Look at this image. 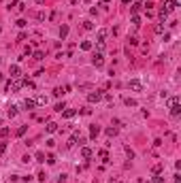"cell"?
<instances>
[{
  "label": "cell",
  "instance_id": "cell-25",
  "mask_svg": "<svg viewBox=\"0 0 181 183\" xmlns=\"http://www.w3.org/2000/svg\"><path fill=\"white\" fill-rule=\"evenodd\" d=\"M83 28H85V30H92V28H94V24H92L90 19H85V21H83Z\"/></svg>",
  "mask_w": 181,
  "mask_h": 183
},
{
  "label": "cell",
  "instance_id": "cell-19",
  "mask_svg": "<svg viewBox=\"0 0 181 183\" xmlns=\"http://www.w3.org/2000/svg\"><path fill=\"white\" fill-rule=\"evenodd\" d=\"M26 130H28V126H19V128H17V136H24Z\"/></svg>",
  "mask_w": 181,
  "mask_h": 183
},
{
  "label": "cell",
  "instance_id": "cell-22",
  "mask_svg": "<svg viewBox=\"0 0 181 183\" xmlns=\"http://www.w3.org/2000/svg\"><path fill=\"white\" fill-rule=\"evenodd\" d=\"M36 162H40V164L45 162V153H43V151H38V153H36Z\"/></svg>",
  "mask_w": 181,
  "mask_h": 183
},
{
  "label": "cell",
  "instance_id": "cell-9",
  "mask_svg": "<svg viewBox=\"0 0 181 183\" xmlns=\"http://www.w3.org/2000/svg\"><path fill=\"white\" fill-rule=\"evenodd\" d=\"M105 38H107V30L102 28V30H98V34H96V41H98V43H105Z\"/></svg>",
  "mask_w": 181,
  "mask_h": 183
},
{
  "label": "cell",
  "instance_id": "cell-3",
  "mask_svg": "<svg viewBox=\"0 0 181 183\" xmlns=\"http://www.w3.org/2000/svg\"><path fill=\"white\" fill-rule=\"evenodd\" d=\"M102 96H105V92L102 90H96V92H90L88 94V102H100Z\"/></svg>",
  "mask_w": 181,
  "mask_h": 183
},
{
  "label": "cell",
  "instance_id": "cell-15",
  "mask_svg": "<svg viewBox=\"0 0 181 183\" xmlns=\"http://www.w3.org/2000/svg\"><path fill=\"white\" fill-rule=\"evenodd\" d=\"M7 115H9V117H15V115H17V106H9V109H7Z\"/></svg>",
  "mask_w": 181,
  "mask_h": 183
},
{
  "label": "cell",
  "instance_id": "cell-30",
  "mask_svg": "<svg viewBox=\"0 0 181 183\" xmlns=\"http://www.w3.org/2000/svg\"><path fill=\"white\" fill-rule=\"evenodd\" d=\"M0 136L7 138V136H9V128H0Z\"/></svg>",
  "mask_w": 181,
  "mask_h": 183
},
{
  "label": "cell",
  "instance_id": "cell-43",
  "mask_svg": "<svg viewBox=\"0 0 181 183\" xmlns=\"http://www.w3.org/2000/svg\"><path fill=\"white\" fill-rule=\"evenodd\" d=\"M175 183H181V175H175Z\"/></svg>",
  "mask_w": 181,
  "mask_h": 183
},
{
  "label": "cell",
  "instance_id": "cell-36",
  "mask_svg": "<svg viewBox=\"0 0 181 183\" xmlns=\"http://www.w3.org/2000/svg\"><path fill=\"white\" fill-rule=\"evenodd\" d=\"M24 85H28L30 90H34V81H28V79H26V81H24Z\"/></svg>",
  "mask_w": 181,
  "mask_h": 183
},
{
  "label": "cell",
  "instance_id": "cell-45",
  "mask_svg": "<svg viewBox=\"0 0 181 183\" xmlns=\"http://www.w3.org/2000/svg\"><path fill=\"white\" fill-rule=\"evenodd\" d=\"M36 2H38V4H43V2H45V0H36Z\"/></svg>",
  "mask_w": 181,
  "mask_h": 183
},
{
  "label": "cell",
  "instance_id": "cell-24",
  "mask_svg": "<svg viewBox=\"0 0 181 183\" xmlns=\"http://www.w3.org/2000/svg\"><path fill=\"white\" fill-rule=\"evenodd\" d=\"M130 21H132L134 26H141V17H139V15H132V19H130Z\"/></svg>",
  "mask_w": 181,
  "mask_h": 183
},
{
  "label": "cell",
  "instance_id": "cell-35",
  "mask_svg": "<svg viewBox=\"0 0 181 183\" xmlns=\"http://www.w3.org/2000/svg\"><path fill=\"white\" fill-rule=\"evenodd\" d=\"M126 153H128V158H130V160H132V158H134V151H132V149H130V147H126Z\"/></svg>",
  "mask_w": 181,
  "mask_h": 183
},
{
  "label": "cell",
  "instance_id": "cell-11",
  "mask_svg": "<svg viewBox=\"0 0 181 183\" xmlns=\"http://www.w3.org/2000/svg\"><path fill=\"white\" fill-rule=\"evenodd\" d=\"M81 158H92V149H90V147H83V149H81Z\"/></svg>",
  "mask_w": 181,
  "mask_h": 183
},
{
  "label": "cell",
  "instance_id": "cell-16",
  "mask_svg": "<svg viewBox=\"0 0 181 183\" xmlns=\"http://www.w3.org/2000/svg\"><path fill=\"white\" fill-rule=\"evenodd\" d=\"M81 49L83 51H92V41H83L81 43Z\"/></svg>",
  "mask_w": 181,
  "mask_h": 183
},
{
  "label": "cell",
  "instance_id": "cell-8",
  "mask_svg": "<svg viewBox=\"0 0 181 183\" xmlns=\"http://www.w3.org/2000/svg\"><path fill=\"white\" fill-rule=\"evenodd\" d=\"M45 130H47L49 134H53V132H58V124L56 122H49L47 126H45Z\"/></svg>",
  "mask_w": 181,
  "mask_h": 183
},
{
  "label": "cell",
  "instance_id": "cell-2",
  "mask_svg": "<svg viewBox=\"0 0 181 183\" xmlns=\"http://www.w3.org/2000/svg\"><path fill=\"white\" fill-rule=\"evenodd\" d=\"M21 87H24V81H21V79H13V81L7 83V92H11V94H15L17 90H21Z\"/></svg>",
  "mask_w": 181,
  "mask_h": 183
},
{
  "label": "cell",
  "instance_id": "cell-21",
  "mask_svg": "<svg viewBox=\"0 0 181 183\" xmlns=\"http://www.w3.org/2000/svg\"><path fill=\"white\" fill-rule=\"evenodd\" d=\"M36 104H47V96H38L36 98Z\"/></svg>",
  "mask_w": 181,
  "mask_h": 183
},
{
  "label": "cell",
  "instance_id": "cell-29",
  "mask_svg": "<svg viewBox=\"0 0 181 183\" xmlns=\"http://www.w3.org/2000/svg\"><path fill=\"white\" fill-rule=\"evenodd\" d=\"M166 17H168V13H166L164 9H162V11H160V19H162V24H164V21H166Z\"/></svg>",
  "mask_w": 181,
  "mask_h": 183
},
{
  "label": "cell",
  "instance_id": "cell-7",
  "mask_svg": "<svg viewBox=\"0 0 181 183\" xmlns=\"http://www.w3.org/2000/svg\"><path fill=\"white\" fill-rule=\"evenodd\" d=\"M175 9H177V4H175L173 0H168V2H164V11H166V13H173Z\"/></svg>",
  "mask_w": 181,
  "mask_h": 183
},
{
  "label": "cell",
  "instance_id": "cell-42",
  "mask_svg": "<svg viewBox=\"0 0 181 183\" xmlns=\"http://www.w3.org/2000/svg\"><path fill=\"white\" fill-rule=\"evenodd\" d=\"M100 4H102V7H107V4H111V0H100Z\"/></svg>",
  "mask_w": 181,
  "mask_h": 183
},
{
  "label": "cell",
  "instance_id": "cell-14",
  "mask_svg": "<svg viewBox=\"0 0 181 183\" xmlns=\"http://www.w3.org/2000/svg\"><path fill=\"white\" fill-rule=\"evenodd\" d=\"M24 106H26L28 111H32L34 106H36V100H24Z\"/></svg>",
  "mask_w": 181,
  "mask_h": 183
},
{
  "label": "cell",
  "instance_id": "cell-46",
  "mask_svg": "<svg viewBox=\"0 0 181 183\" xmlns=\"http://www.w3.org/2000/svg\"><path fill=\"white\" fill-rule=\"evenodd\" d=\"M2 79H4V75H2V73H0V81H2Z\"/></svg>",
  "mask_w": 181,
  "mask_h": 183
},
{
  "label": "cell",
  "instance_id": "cell-5",
  "mask_svg": "<svg viewBox=\"0 0 181 183\" xmlns=\"http://www.w3.org/2000/svg\"><path fill=\"white\" fill-rule=\"evenodd\" d=\"M92 64L96 66V68H100L102 64H105V57H102V53H96V55H94V60H92Z\"/></svg>",
  "mask_w": 181,
  "mask_h": 183
},
{
  "label": "cell",
  "instance_id": "cell-39",
  "mask_svg": "<svg viewBox=\"0 0 181 183\" xmlns=\"http://www.w3.org/2000/svg\"><path fill=\"white\" fill-rule=\"evenodd\" d=\"M26 24H28L26 19H19V21H17V26H19V28H26Z\"/></svg>",
  "mask_w": 181,
  "mask_h": 183
},
{
  "label": "cell",
  "instance_id": "cell-28",
  "mask_svg": "<svg viewBox=\"0 0 181 183\" xmlns=\"http://www.w3.org/2000/svg\"><path fill=\"white\" fill-rule=\"evenodd\" d=\"M151 183H164V177L156 175V177H153V179H151Z\"/></svg>",
  "mask_w": 181,
  "mask_h": 183
},
{
  "label": "cell",
  "instance_id": "cell-47",
  "mask_svg": "<svg viewBox=\"0 0 181 183\" xmlns=\"http://www.w3.org/2000/svg\"><path fill=\"white\" fill-rule=\"evenodd\" d=\"M0 30H2V28H0Z\"/></svg>",
  "mask_w": 181,
  "mask_h": 183
},
{
  "label": "cell",
  "instance_id": "cell-26",
  "mask_svg": "<svg viewBox=\"0 0 181 183\" xmlns=\"http://www.w3.org/2000/svg\"><path fill=\"white\" fill-rule=\"evenodd\" d=\"M117 134V128H107V136H115Z\"/></svg>",
  "mask_w": 181,
  "mask_h": 183
},
{
  "label": "cell",
  "instance_id": "cell-40",
  "mask_svg": "<svg viewBox=\"0 0 181 183\" xmlns=\"http://www.w3.org/2000/svg\"><path fill=\"white\" fill-rule=\"evenodd\" d=\"M96 49H98V53H100V51H105V43H98V45H96Z\"/></svg>",
  "mask_w": 181,
  "mask_h": 183
},
{
  "label": "cell",
  "instance_id": "cell-44",
  "mask_svg": "<svg viewBox=\"0 0 181 183\" xmlns=\"http://www.w3.org/2000/svg\"><path fill=\"white\" fill-rule=\"evenodd\" d=\"M121 2H124V4H132L134 0H121Z\"/></svg>",
  "mask_w": 181,
  "mask_h": 183
},
{
  "label": "cell",
  "instance_id": "cell-27",
  "mask_svg": "<svg viewBox=\"0 0 181 183\" xmlns=\"http://www.w3.org/2000/svg\"><path fill=\"white\" fill-rule=\"evenodd\" d=\"M43 57H45V53H43V51H34V60H38V62H40Z\"/></svg>",
  "mask_w": 181,
  "mask_h": 183
},
{
  "label": "cell",
  "instance_id": "cell-41",
  "mask_svg": "<svg viewBox=\"0 0 181 183\" xmlns=\"http://www.w3.org/2000/svg\"><path fill=\"white\" fill-rule=\"evenodd\" d=\"M58 183H66V175H60V179H58Z\"/></svg>",
  "mask_w": 181,
  "mask_h": 183
},
{
  "label": "cell",
  "instance_id": "cell-6",
  "mask_svg": "<svg viewBox=\"0 0 181 183\" xmlns=\"http://www.w3.org/2000/svg\"><path fill=\"white\" fill-rule=\"evenodd\" d=\"M75 115H77L75 109H64V111H62V117H66V119H72Z\"/></svg>",
  "mask_w": 181,
  "mask_h": 183
},
{
  "label": "cell",
  "instance_id": "cell-1",
  "mask_svg": "<svg viewBox=\"0 0 181 183\" xmlns=\"http://www.w3.org/2000/svg\"><path fill=\"white\" fill-rule=\"evenodd\" d=\"M168 104H170V115H173V117H179V115H181V104H179V98H177V96H173Z\"/></svg>",
  "mask_w": 181,
  "mask_h": 183
},
{
  "label": "cell",
  "instance_id": "cell-34",
  "mask_svg": "<svg viewBox=\"0 0 181 183\" xmlns=\"http://www.w3.org/2000/svg\"><path fill=\"white\" fill-rule=\"evenodd\" d=\"M128 41H130V45H139V38H137V36H130Z\"/></svg>",
  "mask_w": 181,
  "mask_h": 183
},
{
  "label": "cell",
  "instance_id": "cell-13",
  "mask_svg": "<svg viewBox=\"0 0 181 183\" xmlns=\"http://www.w3.org/2000/svg\"><path fill=\"white\" fill-rule=\"evenodd\" d=\"M98 134H100V128H98V126H92V128H90V136H92V138H96Z\"/></svg>",
  "mask_w": 181,
  "mask_h": 183
},
{
  "label": "cell",
  "instance_id": "cell-23",
  "mask_svg": "<svg viewBox=\"0 0 181 183\" xmlns=\"http://www.w3.org/2000/svg\"><path fill=\"white\" fill-rule=\"evenodd\" d=\"M64 109H66V104H64V102H58V104H56V111H58V113H62Z\"/></svg>",
  "mask_w": 181,
  "mask_h": 183
},
{
  "label": "cell",
  "instance_id": "cell-31",
  "mask_svg": "<svg viewBox=\"0 0 181 183\" xmlns=\"http://www.w3.org/2000/svg\"><path fill=\"white\" fill-rule=\"evenodd\" d=\"M153 172H156V175H160V172H162V164H156V166H153Z\"/></svg>",
  "mask_w": 181,
  "mask_h": 183
},
{
  "label": "cell",
  "instance_id": "cell-10",
  "mask_svg": "<svg viewBox=\"0 0 181 183\" xmlns=\"http://www.w3.org/2000/svg\"><path fill=\"white\" fill-rule=\"evenodd\" d=\"M19 73H21V70H19V66H17V64H13V66H11V77H13V79H17V77H19Z\"/></svg>",
  "mask_w": 181,
  "mask_h": 183
},
{
  "label": "cell",
  "instance_id": "cell-20",
  "mask_svg": "<svg viewBox=\"0 0 181 183\" xmlns=\"http://www.w3.org/2000/svg\"><path fill=\"white\" fill-rule=\"evenodd\" d=\"M45 160H47V164H51V166L56 164V155H53V153H49V155H47Z\"/></svg>",
  "mask_w": 181,
  "mask_h": 183
},
{
  "label": "cell",
  "instance_id": "cell-33",
  "mask_svg": "<svg viewBox=\"0 0 181 183\" xmlns=\"http://www.w3.org/2000/svg\"><path fill=\"white\" fill-rule=\"evenodd\" d=\"M98 155H100V158L105 160V162H109V155H107V151H105V149H102V151H100V153H98Z\"/></svg>",
  "mask_w": 181,
  "mask_h": 183
},
{
  "label": "cell",
  "instance_id": "cell-32",
  "mask_svg": "<svg viewBox=\"0 0 181 183\" xmlns=\"http://www.w3.org/2000/svg\"><path fill=\"white\" fill-rule=\"evenodd\" d=\"M162 32H164V26L158 24V26H156V34H162Z\"/></svg>",
  "mask_w": 181,
  "mask_h": 183
},
{
  "label": "cell",
  "instance_id": "cell-4",
  "mask_svg": "<svg viewBox=\"0 0 181 183\" xmlns=\"http://www.w3.org/2000/svg\"><path fill=\"white\" fill-rule=\"evenodd\" d=\"M128 87H130V90H134V92H141L143 90V83L139 81V79H132V81H128Z\"/></svg>",
  "mask_w": 181,
  "mask_h": 183
},
{
  "label": "cell",
  "instance_id": "cell-12",
  "mask_svg": "<svg viewBox=\"0 0 181 183\" xmlns=\"http://www.w3.org/2000/svg\"><path fill=\"white\" fill-rule=\"evenodd\" d=\"M66 36H68V26L64 24V26H62V28H60V38H62V41H64Z\"/></svg>",
  "mask_w": 181,
  "mask_h": 183
},
{
  "label": "cell",
  "instance_id": "cell-17",
  "mask_svg": "<svg viewBox=\"0 0 181 183\" xmlns=\"http://www.w3.org/2000/svg\"><path fill=\"white\" fill-rule=\"evenodd\" d=\"M141 7H143V4H139V2H132V7H130V11H132L134 15H137V13L141 11Z\"/></svg>",
  "mask_w": 181,
  "mask_h": 183
},
{
  "label": "cell",
  "instance_id": "cell-38",
  "mask_svg": "<svg viewBox=\"0 0 181 183\" xmlns=\"http://www.w3.org/2000/svg\"><path fill=\"white\" fill-rule=\"evenodd\" d=\"M4 151H7V143H0V155H2Z\"/></svg>",
  "mask_w": 181,
  "mask_h": 183
},
{
  "label": "cell",
  "instance_id": "cell-37",
  "mask_svg": "<svg viewBox=\"0 0 181 183\" xmlns=\"http://www.w3.org/2000/svg\"><path fill=\"white\" fill-rule=\"evenodd\" d=\"M53 94H56V96H62V94H64V90H62V87H56V90H53Z\"/></svg>",
  "mask_w": 181,
  "mask_h": 183
},
{
  "label": "cell",
  "instance_id": "cell-18",
  "mask_svg": "<svg viewBox=\"0 0 181 183\" xmlns=\"http://www.w3.org/2000/svg\"><path fill=\"white\" fill-rule=\"evenodd\" d=\"M126 106H137V100H134V98H126Z\"/></svg>",
  "mask_w": 181,
  "mask_h": 183
}]
</instances>
